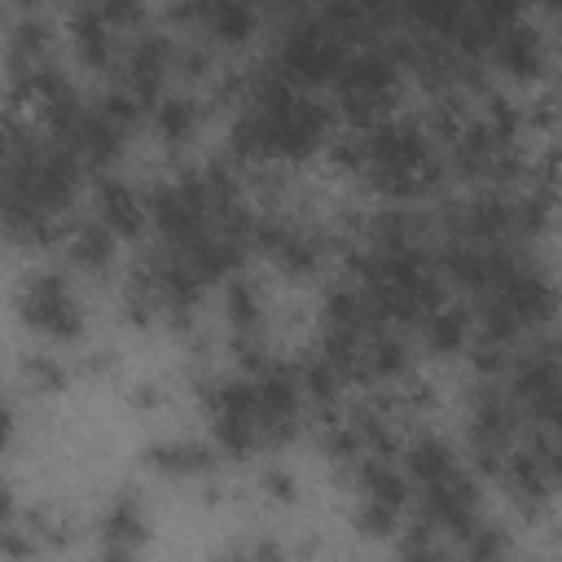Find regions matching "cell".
Listing matches in <instances>:
<instances>
[{
  "instance_id": "obj_1",
  "label": "cell",
  "mask_w": 562,
  "mask_h": 562,
  "mask_svg": "<svg viewBox=\"0 0 562 562\" xmlns=\"http://www.w3.org/2000/svg\"><path fill=\"white\" fill-rule=\"evenodd\" d=\"M22 307H26L31 325H40L48 334H75L79 329V303L61 277H31Z\"/></svg>"
}]
</instances>
